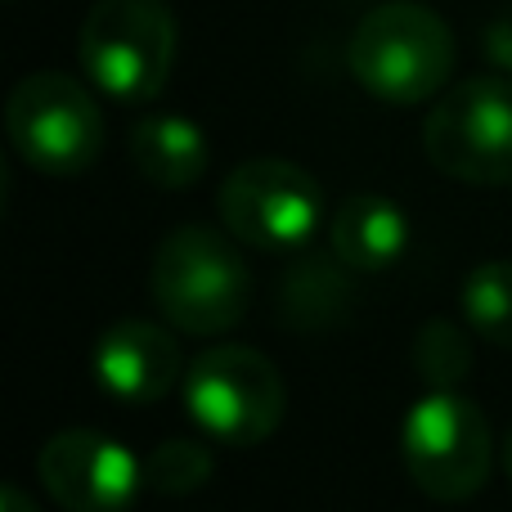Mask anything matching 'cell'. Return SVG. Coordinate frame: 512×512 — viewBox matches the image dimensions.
I'll use <instances>...</instances> for the list:
<instances>
[{
    "label": "cell",
    "instance_id": "obj_2",
    "mask_svg": "<svg viewBox=\"0 0 512 512\" xmlns=\"http://www.w3.org/2000/svg\"><path fill=\"white\" fill-rule=\"evenodd\" d=\"M346 63L382 104H427L450 86L454 32L418 0H387L360 18L346 45Z\"/></svg>",
    "mask_w": 512,
    "mask_h": 512
},
{
    "label": "cell",
    "instance_id": "obj_13",
    "mask_svg": "<svg viewBox=\"0 0 512 512\" xmlns=\"http://www.w3.org/2000/svg\"><path fill=\"white\" fill-rule=\"evenodd\" d=\"M351 265L342 256H310V261L292 265V274L283 279L279 306L283 324L297 328H328L346 306H351Z\"/></svg>",
    "mask_w": 512,
    "mask_h": 512
},
{
    "label": "cell",
    "instance_id": "obj_6",
    "mask_svg": "<svg viewBox=\"0 0 512 512\" xmlns=\"http://www.w3.org/2000/svg\"><path fill=\"white\" fill-rule=\"evenodd\" d=\"M423 153L441 176L481 189L512 185V77H468L441 90L423 122Z\"/></svg>",
    "mask_w": 512,
    "mask_h": 512
},
{
    "label": "cell",
    "instance_id": "obj_16",
    "mask_svg": "<svg viewBox=\"0 0 512 512\" xmlns=\"http://www.w3.org/2000/svg\"><path fill=\"white\" fill-rule=\"evenodd\" d=\"M414 369L427 387H459L472 373V342L459 324L432 319L414 337Z\"/></svg>",
    "mask_w": 512,
    "mask_h": 512
},
{
    "label": "cell",
    "instance_id": "obj_18",
    "mask_svg": "<svg viewBox=\"0 0 512 512\" xmlns=\"http://www.w3.org/2000/svg\"><path fill=\"white\" fill-rule=\"evenodd\" d=\"M0 512H36V504L23 495V486L5 481V486H0Z\"/></svg>",
    "mask_w": 512,
    "mask_h": 512
},
{
    "label": "cell",
    "instance_id": "obj_7",
    "mask_svg": "<svg viewBox=\"0 0 512 512\" xmlns=\"http://www.w3.org/2000/svg\"><path fill=\"white\" fill-rule=\"evenodd\" d=\"M5 131L18 158L45 176H81L104 149L99 99L68 72H32L18 81L5 104Z\"/></svg>",
    "mask_w": 512,
    "mask_h": 512
},
{
    "label": "cell",
    "instance_id": "obj_19",
    "mask_svg": "<svg viewBox=\"0 0 512 512\" xmlns=\"http://www.w3.org/2000/svg\"><path fill=\"white\" fill-rule=\"evenodd\" d=\"M499 459H504V472H508V481H512V427L504 432V445H499Z\"/></svg>",
    "mask_w": 512,
    "mask_h": 512
},
{
    "label": "cell",
    "instance_id": "obj_11",
    "mask_svg": "<svg viewBox=\"0 0 512 512\" xmlns=\"http://www.w3.org/2000/svg\"><path fill=\"white\" fill-rule=\"evenodd\" d=\"M328 243L355 274H382L409 248V216L387 194H351L328 221Z\"/></svg>",
    "mask_w": 512,
    "mask_h": 512
},
{
    "label": "cell",
    "instance_id": "obj_1",
    "mask_svg": "<svg viewBox=\"0 0 512 512\" xmlns=\"http://www.w3.org/2000/svg\"><path fill=\"white\" fill-rule=\"evenodd\" d=\"M149 288L162 319L189 337L230 333L252 306V270L234 248V234L207 225H180L158 243Z\"/></svg>",
    "mask_w": 512,
    "mask_h": 512
},
{
    "label": "cell",
    "instance_id": "obj_5",
    "mask_svg": "<svg viewBox=\"0 0 512 512\" xmlns=\"http://www.w3.org/2000/svg\"><path fill=\"white\" fill-rule=\"evenodd\" d=\"M495 432L477 400L454 387H432L414 400L400 423V459L423 495L441 504H463L481 495L495 468Z\"/></svg>",
    "mask_w": 512,
    "mask_h": 512
},
{
    "label": "cell",
    "instance_id": "obj_3",
    "mask_svg": "<svg viewBox=\"0 0 512 512\" xmlns=\"http://www.w3.org/2000/svg\"><path fill=\"white\" fill-rule=\"evenodd\" d=\"M180 400L198 432L230 450L270 441L288 414L283 373L265 351L239 342L207 346L203 355H194L180 382Z\"/></svg>",
    "mask_w": 512,
    "mask_h": 512
},
{
    "label": "cell",
    "instance_id": "obj_4",
    "mask_svg": "<svg viewBox=\"0 0 512 512\" xmlns=\"http://www.w3.org/2000/svg\"><path fill=\"white\" fill-rule=\"evenodd\" d=\"M176 14L167 0H95L81 23V72L122 104L158 99L176 68Z\"/></svg>",
    "mask_w": 512,
    "mask_h": 512
},
{
    "label": "cell",
    "instance_id": "obj_14",
    "mask_svg": "<svg viewBox=\"0 0 512 512\" xmlns=\"http://www.w3.org/2000/svg\"><path fill=\"white\" fill-rule=\"evenodd\" d=\"M459 306L481 342L512 351V261H481L459 288Z\"/></svg>",
    "mask_w": 512,
    "mask_h": 512
},
{
    "label": "cell",
    "instance_id": "obj_9",
    "mask_svg": "<svg viewBox=\"0 0 512 512\" xmlns=\"http://www.w3.org/2000/svg\"><path fill=\"white\" fill-rule=\"evenodd\" d=\"M36 477L63 512H126L144 490V463L113 436L72 427L41 445Z\"/></svg>",
    "mask_w": 512,
    "mask_h": 512
},
{
    "label": "cell",
    "instance_id": "obj_17",
    "mask_svg": "<svg viewBox=\"0 0 512 512\" xmlns=\"http://www.w3.org/2000/svg\"><path fill=\"white\" fill-rule=\"evenodd\" d=\"M481 50H486V59L495 63L499 72H508L512 77V5L499 9V14L490 18L486 36H481Z\"/></svg>",
    "mask_w": 512,
    "mask_h": 512
},
{
    "label": "cell",
    "instance_id": "obj_15",
    "mask_svg": "<svg viewBox=\"0 0 512 512\" xmlns=\"http://www.w3.org/2000/svg\"><path fill=\"white\" fill-rule=\"evenodd\" d=\"M216 459L203 441H189V436H171V441L153 445L149 459H144V490L153 495H194L198 486H207Z\"/></svg>",
    "mask_w": 512,
    "mask_h": 512
},
{
    "label": "cell",
    "instance_id": "obj_10",
    "mask_svg": "<svg viewBox=\"0 0 512 512\" xmlns=\"http://www.w3.org/2000/svg\"><path fill=\"white\" fill-rule=\"evenodd\" d=\"M95 382L122 405H158L185 382V355L167 324L153 319H117L95 342Z\"/></svg>",
    "mask_w": 512,
    "mask_h": 512
},
{
    "label": "cell",
    "instance_id": "obj_12",
    "mask_svg": "<svg viewBox=\"0 0 512 512\" xmlns=\"http://www.w3.org/2000/svg\"><path fill=\"white\" fill-rule=\"evenodd\" d=\"M131 162L149 185L158 189H189L207 176V135L198 131V122L176 113H158L135 122L131 131Z\"/></svg>",
    "mask_w": 512,
    "mask_h": 512
},
{
    "label": "cell",
    "instance_id": "obj_8",
    "mask_svg": "<svg viewBox=\"0 0 512 512\" xmlns=\"http://www.w3.org/2000/svg\"><path fill=\"white\" fill-rule=\"evenodd\" d=\"M221 225L261 252L306 248L324 225V189L288 158H248L221 185Z\"/></svg>",
    "mask_w": 512,
    "mask_h": 512
}]
</instances>
